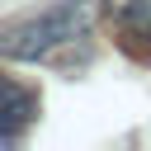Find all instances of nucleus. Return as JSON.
Returning a JSON list of instances; mask_svg holds the SVG:
<instances>
[{
  "label": "nucleus",
  "instance_id": "f257e3e1",
  "mask_svg": "<svg viewBox=\"0 0 151 151\" xmlns=\"http://www.w3.org/2000/svg\"><path fill=\"white\" fill-rule=\"evenodd\" d=\"M90 19H94L90 0H61V5H52V9L24 19V24H14L9 33H0V57H9V61H42L57 47L85 38Z\"/></svg>",
  "mask_w": 151,
  "mask_h": 151
},
{
  "label": "nucleus",
  "instance_id": "f03ea898",
  "mask_svg": "<svg viewBox=\"0 0 151 151\" xmlns=\"http://www.w3.org/2000/svg\"><path fill=\"white\" fill-rule=\"evenodd\" d=\"M38 118V90L0 71V142H19Z\"/></svg>",
  "mask_w": 151,
  "mask_h": 151
},
{
  "label": "nucleus",
  "instance_id": "7ed1b4c3",
  "mask_svg": "<svg viewBox=\"0 0 151 151\" xmlns=\"http://www.w3.org/2000/svg\"><path fill=\"white\" fill-rule=\"evenodd\" d=\"M104 9L123 33L151 38V0H104Z\"/></svg>",
  "mask_w": 151,
  "mask_h": 151
}]
</instances>
